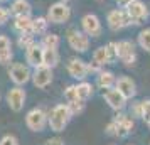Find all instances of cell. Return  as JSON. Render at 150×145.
Instances as JSON below:
<instances>
[{
    "label": "cell",
    "mask_w": 150,
    "mask_h": 145,
    "mask_svg": "<svg viewBox=\"0 0 150 145\" xmlns=\"http://www.w3.org/2000/svg\"><path fill=\"white\" fill-rule=\"evenodd\" d=\"M32 83L39 90L47 88L49 84L52 83V68H47L44 64L34 68V71H32Z\"/></svg>",
    "instance_id": "9"
},
{
    "label": "cell",
    "mask_w": 150,
    "mask_h": 145,
    "mask_svg": "<svg viewBox=\"0 0 150 145\" xmlns=\"http://www.w3.org/2000/svg\"><path fill=\"white\" fill-rule=\"evenodd\" d=\"M47 25H49V21L47 17H35L32 19V29H30V32L32 34H37V35H44L47 32Z\"/></svg>",
    "instance_id": "21"
},
{
    "label": "cell",
    "mask_w": 150,
    "mask_h": 145,
    "mask_svg": "<svg viewBox=\"0 0 150 145\" xmlns=\"http://www.w3.org/2000/svg\"><path fill=\"white\" fill-rule=\"evenodd\" d=\"M25 91L22 86H14L12 90H8L7 93V103H8V108L12 111H21L25 105Z\"/></svg>",
    "instance_id": "13"
},
{
    "label": "cell",
    "mask_w": 150,
    "mask_h": 145,
    "mask_svg": "<svg viewBox=\"0 0 150 145\" xmlns=\"http://www.w3.org/2000/svg\"><path fill=\"white\" fill-rule=\"evenodd\" d=\"M76 90H78V96H79V100L86 101L88 98L93 96V91H95V88H93V84L88 83V81H81L79 84H76Z\"/></svg>",
    "instance_id": "23"
},
{
    "label": "cell",
    "mask_w": 150,
    "mask_h": 145,
    "mask_svg": "<svg viewBox=\"0 0 150 145\" xmlns=\"http://www.w3.org/2000/svg\"><path fill=\"white\" fill-rule=\"evenodd\" d=\"M115 88L120 91L127 100H132V98H135V95H137V84H135V81H133L132 78H128V76L118 78Z\"/></svg>",
    "instance_id": "16"
},
{
    "label": "cell",
    "mask_w": 150,
    "mask_h": 145,
    "mask_svg": "<svg viewBox=\"0 0 150 145\" xmlns=\"http://www.w3.org/2000/svg\"><path fill=\"white\" fill-rule=\"evenodd\" d=\"M135 128V120L132 115H125V113H118L105 128L106 135H113L116 138H125Z\"/></svg>",
    "instance_id": "1"
},
{
    "label": "cell",
    "mask_w": 150,
    "mask_h": 145,
    "mask_svg": "<svg viewBox=\"0 0 150 145\" xmlns=\"http://www.w3.org/2000/svg\"><path fill=\"white\" fill-rule=\"evenodd\" d=\"M32 12V5L29 4V0H14L10 5V15H30Z\"/></svg>",
    "instance_id": "19"
},
{
    "label": "cell",
    "mask_w": 150,
    "mask_h": 145,
    "mask_svg": "<svg viewBox=\"0 0 150 145\" xmlns=\"http://www.w3.org/2000/svg\"><path fill=\"white\" fill-rule=\"evenodd\" d=\"M66 69H68L69 76L78 79V81H84L86 78H88L89 71H88V64L79 59V57H71L66 64Z\"/></svg>",
    "instance_id": "11"
},
{
    "label": "cell",
    "mask_w": 150,
    "mask_h": 145,
    "mask_svg": "<svg viewBox=\"0 0 150 145\" xmlns=\"http://www.w3.org/2000/svg\"><path fill=\"white\" fill-rule=\"evenodd\" d=\"M130 115L133 118H140L142 115V101H133L130 106Z\"/></svg>",
    "instance_id": "32"
},
{
    "label": "cell",
    "mask_w": 150,
    "mask_h": 145,
    "mask_svg": "<svg viewBox=\"0 0 150 145\" xmlns=\"http://www.w3.org/2000/svg\"><path fill=\"white\" fill-rule=\"evenodd\" d=\"M8 78L12 79V83L15 86H24L32 79V71L24 62H14L8 68Z\"/></svg>",
    "instance_id": "3"
},
{
    "label": "cell",
    "mask_w": 150,
    "mask_h": 145,
    "mask_svg": "<svg viewBox=\"0 0 150 145\" xmlns=\"http://www.w3.org/2000/svg\"><path fill=\"white\" fill-rule=\"evenodd\" d=\"M34 34L32 32H24V34L19 35V41H17V46L21 49H27L30 44H34Z\"/></svg>",
    "instance_id": "27"
},
{
    "label": "cell",
    "mask_w": 150,
    "mask_h": 145,
    "mask_svg": "<svg viewBox=\"0 0 150 145\" xmlns=\"http://www.w3.org/2000/svg\"><path fill=\"white\" fill-rule=\"evenodd\" d=\"M25 125L32 132H42L47 127V113L42 108H32L25 115Z\"/></svg>",
    "instance_id": "6"
},
{
    "label": "cell",
    "mask_w": 150,
    "mask_h": 145,
    "mask_svg": "<svg viewBox=\"0 0 150 145\" xmlns=\"http://www.w3.org/2000/svg\"><path fill=\"white\" fill-rule=\"evenodd\" d=\"M93 61L98 62L100 66L110 64V56H108V49H106V46H101V47H98L95 52H93Z\"/></svg>",
    "instance_id": "25"
},
{
    "label": "cell",
    "mask_w": 150,
    "mask_h": 145,
    "mask_svg": "<svg viewBox=\"0 0 150 145\" xmlns=\"http://www.w3.org/2000/svg\"><path fill=\"white\" fill-rule=\"evenodd\" d=\"M68 105L69 111H71V115L74 117V115H79L83 110H84V101L83 100H78V101H73V103H66Z\"/></svg>",
    "instance_id": "30"
},
{
    "label": "cell",
    "mask_w": 150,
    "mask_h": 145,
    "mask_svg": "<svg viewBox=\"0 0 150 145\" xmlns=\"http://www.w3.org/2000/svg\"><path fill=\"white\" fill-rule=\"evenodd\" d=\"M0 100H2V96H0Z\"/></svg>",
    "instance_id": "40"
},
{
    "label": "cell",
    "mask_w": 150,
    "mask_h": 145,
    "mask_svg": "<svg viewBox=\"0 0 150 145\" xmlns=\"http://www.w3.org/2000/svg\"><path fill=\"white\" fill-rule=\"evenodd\" d=\"M62 2H66V0H62Z\"/></svg>",
    "instance_id": "39"
},
{
    "label": "cell",
    "mask_w": 150,
    "mask_h": 145,
    "mask_svg": "<svg viewBox=\"0 0 150 145\" xmlns=\"http://www.w3.org/2000/svg\"><path fill=\"white\" fill-rule=\"evenodd\" d=\"M81 29L86 35L98 37V35H101L103 25H101V21H100L98 15L86 14V15H83V19H81Z\"/></svg>",
    "instance_id": "10"
},
{
    "label": "cell",
    "mask_w": 150,
    "mask_h": 145,
    "mask_svg": "<svg viewBox=\"0 0 150 145\" xmlns=\"http://www.w3.org/2000/svg\"><path fill=\"white\" fill-rule=\"evenodd\" d=\"M68 44L76 52H86L89 49V35H86L83 30L71 29L68 32Z\"/></svg>",
    "instance_id": "7"
},
{
    "label": "cell",
    "mask_w": 150,
    "mask_h": 145,
    "mask_svg": "<svg viewBox=\"0 0 150 145\" xmlns=\"http://www.w3.org/2000/svg\"><path fill=\"white\" fill-rule=\"evenodd\" d=\"M103 98H105V101L108 103L110 108H111V110H115V111H122L123 108L127 106V98L123 96L116 88L106 90L105 93H103Z\"/></svg>",
    "instance_id": "14"
},
{
    "label": "cell",
    "mask_w": 150,
    "mask_h": 145,
    "mask_svg": "<svg viewBox=\"0 0 150 145\" xmlns=\"http://www.w3.org/2000/svg\"><path fill=\"white\" fill-rule=\"evenodd\" d=\"M106 49H108V56H110V64L118 61V42H108Z\"/></svg>",
    "instance_id": "29"
},
{
    "label": "cell",
    "mask_w": 150,
    "mask_h": 145,
    "mask_svg": "<svg viewBox=\"0 0 150 145\" xmlns=\"http://www.w3.org/2000/svg\"><path fill=\"white\" fill-rule=\"evenodd\" d=\"M147 125H149V128H150V120H149V123H147Z\"/></svg>",
    "instance_id": "37"
},
{
    "label": "cell",
    "mask_w": 150,
    "mask_h": 145,
    "mask_svg": "<svg viewBox=\"0 0 150 145\" xmlns=\"http://www.w3.org/2000/svg\"><path fill=\"white\" fill-rule=\"evenodd\" d=\"M44 145H64V140L59 137H52V138H47Z\"/></svg>",
    "instance_id": "35"
},
{
    "label": "cell",
    "mask_w": 150,
    "mask_h": 145,
    "mask_svg": "<svg viewBox=\"0 0 150 145\" xmlns=\"http://www.w3.org/2000/svg\"><path fill=\"white\" fill-rule=\"evenodd\" d=\"M132 2H133V0H116V5L120 8H127Z\"/></svg>",
    "instance_id": "36"
},
{
    "label": "cell",
    "mask_w": 150,
    "mask_h": 145,
    "mask_svg": "<svg viewBox=\"0 0 150 145\" xmlns=\"http://www.w3.org/2000/svg\"><path fill=\"white\" fill-rule=\"evenodd\" d=\"M125 10H127V14H128L132 24H142L143 21L149 19V15H150L149 7L143 4L142 0H133Z\"/></svg>",
    "instance_id": "8"
},
{
    "label": "cell",
    "mask_w": 150,
    "mask_h": 145,
    "mask_svg": "<svg viewBox=\"0 0 150 145\" xmlns=\"http://www.w3.org/2000/svg\"><path fill=\"white\" fill-rule=\"evenodd\" d=\"M71 111H69L68 105L59 103L56 105L54 108H51V111L47 113V125L52 132H62L66 127H68L69 120H71Z\"/></svg>",
    "instance_id": "2"
},
{
    "label": "cell",
    "mask_w": 150,
    "mask_h": 145,
    "mask_svg": "<svg viewBox=\"0 0 150 145\" xmlns=\"http://www.w3.org/2000/svg\"><path fill=\"white\" fill-rule=\"evenodd\" d=\"M14 29L19 34L30 32V29H32V19H30V15H17L14 19Z\"/></svg>",
    "instance_id": "20"
},
{
    "label": "cell",
    "mask_w": 150,
    "mask_h": 145,
    "mask_svg": "<svg viewBox=\"0 0 150 145\" xmlns=\"http://www.w3.org/2000/svg\"><path fill=\"white\" fill-rule=\"evenodd\" d=\"M12 42L7 35H0V64H8L12 61Z\"/></svg>",
    "instance_id": "18"
},
{
    "label": "cell",
    "mask_w": 150,
    "mask_h": 145,
    "mask_svg": "<svg viewBox=\"0 0 150 145\" xmlns=\"http://www.w3.org/2000/svg\"><path fill=\"white\" fill-rule=\"evenodd\" d=\"M8 17H10V10L0 5V25H4V24L8 21Z\"/></svg>",
    "instance_id": "34"
},
{
    "label": "cell",
    "mask_w": 150,
    "mask_h": 145,
    "mask_svg": "<svg viewBox=\"0 0 150 145\" xmlns=\"http://www.w3.org/2000/svg\"><path fill=\"white\" fill-rule=\"evenodd\" d=\"M96 84H98V88L100 90H111V88H115L116 84V78L115 74L111 73V71H100L98 73V76H96Z\"/></svg>",
    "instance_id": "17"
},
{
    "label": "cell",
    "mask_w": 150,
    "mask_h": 145,
    "mask_svg": "<svg viewBox=\"0 0 150 145\" xmlns=\"http://www.w3.org/2000/svg\"><path fill=\"white\" fill-rule=\"evenodd\" d=\"M42 47L44 49H57L59 46V35L54 32H46L42 35Z\"/></svg>",
    "instance_id": "24"
},
{
    "label": "cell",
    "mask_w": 150,
    "mask_h": 145,
    "mask_svg": "<svg viewBox=\"0 0 150 145\" xmlns=\"http://www.w3.org/2000/svg\"><path fill=\"white\" fill-rule=\"evenodd\" d=\"M42 64L47 66V68H56L59 64L57 49H44V61H42Z\"/></svg>",
    "instance_id": "22"
},
{
    "label": "cell",
    "mask_w": 150,
    "mask_h": 145,
    "mask_svg": "<svg viewBox=\"0 0 150 145\" xmlns=\"http://www.w3.org/2000/svg\"><path fill=\"white\" fill-rule=\"evenodd\" d=\"M0 2H7V0H0Z\"/></svg>",
    "instance_id": "38"
},
{
    "label": "cell",
    "mask_w": 150,
    "mask_h": 145,
    "mask_svg": "<svg viewBox=\"0 0 150 145\" xmlns=\"http://www.w3.org/2000/svg\"><path fill=\"white\" fill-rule=\"evenodd\" d=\"M138 46L143 49V51H147L150 52V27L147 29H142L140 30V34H138Z\"/></svg>",
    "instance_id": "26"
},
{
    "label": "cell",
    "mask_w": 150,
    "mask_h": 145,
    "mask_svg": "<svg viewBox=\"0 0 150 145\" xmlns=\"http://www.w3.org/2000/svg\"><path fill=\"white\" fill-rule=\"evenodd\" d=\"M106 24H108V27L113 32H118V30L132 25V21H130L127 10H123V8H113L106 15Z\"/></svg>",
    "instance_id": "5"
},
{
    "label": "cell",
    "mask_w": 150,
    "mask_h": 145,
    "mask_svg": "<svg viewBox=\"0 0 150 145\" xmlns=\"http://www.w3.org/2000/svg\"><path fill=\"white\" fill-rule=\"evenodd\" d=\"M118 59L125 66H133L137 61L135 44L132 41H120L118 42Z\"/></svg>",
    "instance_id": "12"
},
{
    "label": "cell",
    "mask_w": 150,
    "mask_h": 145,
    "mask_svg": "<svg viewBox=\"0 0 150 145\" xmlns=\"http://www.w3.org/2000/svg\"><path fill=\"white\" fill-rule=\"evenodd\" d=\"M71 19V7L66 2H56L47 10L49 24H64Z\"/></svg>",
    "instance_id": "4"
},
{
    "label": "cell",
    "mask_w": 150,
    "mask_h": 145,
    "mask_svg": "<svg viewBox=\"0 0 150 145\" xmlns=\"http://www.w3.org/2000/svg\"><path fill=\"white\" fill-rule=\"evenodd\" d=\"M0 145H19V140L14 135H4L0 138Z\"/></svg>",
    "instance_id": "33"
},
{
    "label": "cell",
    "mask_w": 150,
    "mask_h": 145,
    "mask_svg": "<svg viewBox=\"0 0 150 145\" xmlns=\"http://www.w3.org/2000/svg\"><path fill=\"white\" fill-rule=\"evenodd\" d=\"M64 98H66L68 103H73V101H78V100H79V96H78V90H76L74 84H69L68 88L64 90Z\"/></svg>",
    "instance_id": "28"
},
{
    "label": "cell",
    "mask_w": 150,
    "mask_h": 145,
    "mask_svg": "<svg viewBox=\"0 0 150 145\" xmlns=\"http://www.w3.org/2000/svg\"><path fill=\"white\" fill-rule=\"evenodd\" d=\"M145 123H149L150 120V100H142V115H140Z\"/></svg>",
    "instance_id": "31"
},
{
    "label": "cell",
    "mask_w": 150,
    "mask_h": 145,
    "mask_svg": "<svg viewBox=\"0 0 150 145\" xmlns=\"http://www.w3.org/2000/svg\"><path fill=\"white\" fill-rule=\"evenodd\" d=\"M25 61H27V64L32 66V68L41 66L42 61H44V47H42V44L34 42V44H30V46L25 49Z\"/></svg>",
    "instance_id": "15"
}]
</instances>
